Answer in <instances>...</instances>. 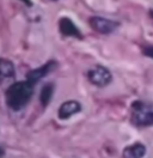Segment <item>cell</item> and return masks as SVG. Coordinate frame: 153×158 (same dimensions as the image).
<instances>
[{
    "label": "cell",
    "mask_w": 153,
    "mask_h": 158,
    "mask_svg": "<svg viewBox=\"0 0 153 158\" xmlns=\"http://www.w3.org/2000/svg\"><path fill=\"white\" fill-rule=\"evenodd\" d=\"M34 88L35 84L29 80L12 83L5 91L6 106L13 111H19L30 102L34 95Z\"/></svg>",
    "instance_id": "cell-1"
},
{
    "label": "cell",
    "mask_w": 153,
    "mask_h": 158,
    "mask_svg": "<svg viewBox=\"0 0 153 158\" xmlns=\"http://www.w3.org/2000/svg\"><path fill=\"white\" fill-rule=\"evenodd\" d=\"M130 122L135 127L153 126V103L145 101H134L130 107Z\"/></svg>",
    "instance_id": "cell-2"
},
{
    "label": "cell",
    "mask_w": 153,
    "mask_h": 158,
    "mask_svg": "<svg viewBox=\"0 0 153 158\" xmlns=\"http://www.w3.org/2000/svg\"><path fill=\"white\" fill-rule=\"evenodd\" d=\"M89 81L98 88H105L106 85H109L113 80V76L110 73V71L101 65H97L95 67L90 69L86 73Z\"/></svg>",
    "instance_id": "cell-3"
},
{
    "label": "cell",
    "mask_w": 153,
    "mask_h": 158,
    "mask_svg": "<svg viewBox=\"0 0 153 158\" xmlns=\"http://www.w3.org/2000/svg\"><path fill=\"white\" fill-rule=\"evenodd\" d=\"M89 23H90V27L95 31L99 32V34H103V35L111 34L120 27L118 22L108 19V18H104V17H99V16L90 17Z\"/></svg>",
    "instance_id": "cell-4"
},
{
    "label": "cell",
    "mask_w": 153,
    "mask_h": 158,
    "mask_svg": "<svg viewBox=\"0 0 153 158\" xmlns=\"http://www.w3.org/2000/svg\"><path fill=\"white\" fill-rule=\"evenodd\" d=\"M57 67V62L55 60H50L44 65L39 66L37 69H34L27 73V80L31 81L32 84H36L44 77H47L49 73H52Z\"/></svg>",
    "instance_id": "cell-5"
},
{
    "label": "cell",
    "mask_w": 153,
    "mask_h": 158,
    "mask_svg": "<svg viewBox=\"0 0 153 158\" xmlns=\"http://www.w3.org/2000/svg\"><path fill=\"white\" fill-rule=\"evenodd\" d=\"M81 108L83 107L78 101H73V99L66 101L60 106V108L57 110V118L60 120H67V118H72L73 115L80 113Z\"/></svg>",
    "instance_id": "cell-6"
},
{
    "label": "cell",
    "mask_w": 153,
    "mask_h": 158,
    "mask_svg": "<svg viewBox=\"0 0 153 158\" xmlns=\"http://www.w3.org/2000/svg\"><path fill=\"white\" fill-rule=\"evenodd\" d=\"M59 30L64 36H69V37H76V39H83L80 29L74 24V22L68 18V17H62L59 20Z\"/></svg>",
    "instance_id": "cell-7"
},
{
    "label": "cell",
    "mask_w": 153,
    "mask_h": 158,
    "mask_svg": "<svg viewBox=\"0 0 153 158\" xmlns=\"http://www.w3.org/2000/svg\"><path fill=\"white\" fill-rule=\"evenodd\" d=\"M16 78V69L12 61L5 58H0V85L12 81Z\"/></svg>",
    "instance_id": "cell-8"
},
{
    "label": "cell",
    "mask_w": 153,
    "mask_h": 158,
    "mask_svg": "<svg viewBox=\"0 0 153 158\" xmlns=\"http://www.w3.org/2000/svg\"><path fill=\"white\" fill-rule=\"evenodd\" d=\"M146 153V148L141 143H134L128 145L122 151V158H143Z\"/></svg>",
    "instance_id": "cell-9"
},
{
    "label": "cell",
    "mask_w": 153,
    "mask_h": 158,
    "mask_svg": "<svg viewBox=\"0 0 153 158\" xmlns=\"http://www.w3.org/2000/svg\"><path fill=\"white\" fill-rule=\"evenodd\" d=\"M53 95H54V84L48 83L42 88L41 92H39V102H41L42 107H47L48 104L52 102Z\"/></svg>",
    "instance_id": "cell-10"
},
{
    "label": "cell",
    "mask_w": 153,
    "mask_h": 158,
    "mask_svg": "<svg viewBox=\"0 0 153 158\" xmlns=\"http://www.w3.org/2000/svg\"><path fill=\"white\" fill-rule=\"evenodd\" d=\"M143 54L145 56H148V58L153 59V46H143Z\"/></svg>",
    "instance_id": "cell-11"
},
{
    "label": "cell",
    "mask_w": 153,
    "mask_h": 158,
    "mask_svg": "<svg viewBox=\"0 0 153 158\" xmlns=\"http://www.w3.org/2000/svg\"><path fill=\"white\" fill-rule=\"evenodd\" d=\"M20 1H23L27 6H32V2H31V0H20Z\"/></svg>",
    "instance_id": "cell-12"
},
{
    "label": "cell",
    "mask_w": 153,
    "mask_h": 158,
    "mask_svg": "<svg viewBox=\"0 0 153 158\" xmlns=\"http://www.w3.org/2000/svg\"><path fill=\"white\" fill-rule=\"evenodd\" d=\"M5 156V150L2 148H0V158H2Z\"/></svg>",
    "instance_id": "cell-13"
},
{
    "label": "cell",
    "mask_w": 153,
    "mask_h": 158,
    "mask_svg": "<svg viewBox=\"0 0 153 158\" xmlns=\"http://www.w3.org/2000/svg\"><path fill=\"white\" fill-rule=\"evenodd\" d=\"M54 1H56V0H54Z\"/></svg>",
    "instance_id": "cell-14"
}]
</instances>
